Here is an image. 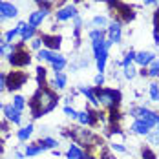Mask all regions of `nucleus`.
Instances as JSON below:
<instances>
[{"label":"nucleus","mask_w":159,"mask_h":159,"mask_svg":"<svg viewBox=\"0 0 159 159\" xmlns=\"http://www.w3.org/2000/svg\"><path fill=\"white\" fill-rule=\"evenodd\" d=\"M59 99L57 95L48 90V88H39V92L33 95L31 102H30V108H31V113L33 117H42L44 113L51 111L55 106H57Z\"/></svg>","instance_id":"obj_1"},{"label":"nucleus","mask_w":159,"mask_h":159,"mask_svg":"<svg viewBox=\"0 0 159 159\" xmlns=\"http://www.w3.org/2000/svg\"><path fill=\"white\" fill-rule=\"evenodd\" d=\"M95 95H97L99 104H102V106H106V108H113V106H117V102H119V93H117L115 90H101V88H97Z\"/></svg>","instance_id":"obj_2"},{"label":"nucleus","mask_w":159,"mask_h":159,"mask_svg":"<svg viewBox=\"0 0 159 159\" xmlns=\"http://www.w3.org/2000/svg\"><path fill=\"white\" fill-rule=\"evenodd\" d=\"M26 80H28V75H26L24 71H11V73L7 75V80H6V88H7L9 92L18 90V88L24 86Z\"/></svg>","instance_id":"obj_3"},{"label":"nucleus","mask_w":159,"mask_h":159,"mask_svg":"<svg viewBox=\"0 0 159 159\" xmlns=\"http://www.w3.org/2000/svg\"><path fill=\"white\" fill-rule=\"evenodd\" d=\"M30 61H31V57L26 53V51H22V42L18 44V48L11 53V57H9V62L13 64V66H26V64H30Z\"/></svg>","instance_id":"obj_4"},{"label":"nucleus","mask_w":159,"mask_h":159,"mask_svg":"<svg viewBox=\"0 0 159 159\" xmlns=\"http://www.w3.org/2000/svg\"><path fill=\"white\" fill-rule=\"evenodd\" d=\"M49 15V7H46V6H40V9L39 11H35V13H31L30 15V18H28V24L31 26V28H39L40 24H42V20L46 18V16Z\"/></svg>","instance_id":"obj_5"},{"label":"nucleus","mask_w":159,"mask_h":159,"mask_svg":"<svg viewBox=\"0 0 159 159\" xmlns=\"http://www.w3.org/2000/svg\"><path fill=\"white\" fill-rule=\"evenodd\" d=\"M55 16H57V20H59V22L70 20V18H75V16H77V7H75L73 4H68L66 7L59 9V11L55 13Z\"/></svg>","instance_id":"obj_6"},{"label":"nucleus","mask_w":159,"mask_h":159,"mask_svg":"<svg viewBox=\"0 0 159 159\" xmlns=\"http://www.w3.org/2000/svg\"><path fill=\"white\" fill-rule=\"evenodd\" d=\"M108 40L111 44H119L121 42V22H111L108 28Z\"/></svg>","instance_id":"obj_7"},{"label":"nucleus","mask_w":159,"mask_h":159,"mask_svg":"<svg viewBox=\"0 0 159 159\" xmlns=\"http://www.w3.org/2000/svg\"><path fill=\"white\" fill-rule=\"evenodd\" d=\"M4 115H6V119H7L9 123L20 125V111L16 110L13 104H6V106H4Z\"/></svg>","instance_id":"obj_8"},{"label":"nucleus","mask_w":159,"mask_h":159,"mask_svg":"<svg viewBox=\"0 0 159 159\" xmlns=\"http://www.w3.org/2000/svg\"><path fill=\"white\" fill-rule=\"evenodd\" d=\"M130 130L134 134H139V135H148L150 134V125L146 121H143V119H135L134 125L130 126Z\"/></svg>","instance_id":"obj_9"},{"label":"nucleus","mask_w":159,"mask_h":159,"mask_svg":"<svg viewBox=\"0 0 159 159\" xmlns=\"http://www.w3.org/2000/svg\"><path fill=\"white\" fill-rule=\"evenodd\" d=\"M0 15L4 16L6 20H7V18H15V16L18 15V9H16V6L9 4V2H2V4H0Z\"/></svg>","instance_id":"obj_10"},{"label":"nucleus","mask_w":159,"mask_h":159,"mask_svg":"<svg viewBox=\"0 0 159 159\" xmlns=\"http://www.w3.org/2000/svg\"><path fill=\"white\" fill-rule=\"evenodd\" d=\"M42 44L46 46V49H59L61 46V37L57 35H42Z\"/></svg>","instance_id":"obj_11"},{"label":"nucleus","mask_w":159,"mask_h":159,"mask_svg":"<svg viewBox=\"0 0 159 159\" xmlns=\"http://www.w3.org/2000/svg\"><path fill=\"white\" fill-rule=\"evenodd\" d=\"M156 59V55L152 53V51H139V53H135V62L139 64V66H150V62Z\"/></svg>","instance_id":"obj_12"},{"label":"nucleus","mask_w":159,"mask_h":159,"mask_svg":"<svg viewBox=\"0 0 159 159\" xmlns=\"http://www.w3.org/2000/svg\"><path fill=\"white\" fill-rule=\"evenodd\" d=\"M77 121H79L80 125H93L95 123V117H93L92 111L84 110V111H79L77 113Z\"/></svg>","instance_id":"obj_13"},{"label":"nucleus","mask_w":159,"mask_h":159,"mask_svg":"<svg viewBox=\"0 0 159 159\" xmlns=\"http://www.w3.org/2000/svg\"><path fill=\"white\" fill-rule=\"evenodd\" d=\"M66 82H68V79H66V75L62 71H55V80L51 82V88L62 90V88H66Z\"/></svg>","instance_id":"obj_14"},{"label":"nucleus","mask_w":159,"mask_h":159,"mask_svg":"<svg viewBox=\"0 0 159 159\" xmlns=\"http://www.w3.org/2000/svg\"><path fill=\"white\" fill-rule=\"evenodd\" d=\"M37 57H39V61H46V62H53V61H55V57H57V53H53V51H51V49H39V51H37Z\"/></svg>","instance_id":"obj_15"},{"label":"nucleus","mask_w":159,"mask_h":159,"mask_svg":"<svg viewBox=\"0 0 159 159\" xmlns=\"http://www.w3.org/2000/svg\"><path fill=\"white\" fill-rule=\"evenodd\" d=\"M20 39H22V42H26V40H33V39H35V28H31V26L26 22V26H24L22 31H20Z\"/></svg>","instance_id":"obj_16"},{"label":"nucleus","mask_w":159,"mask_h":159,"mask_svg":"<svg viewBox=\"0 0 159 159\" xmlns=\"http://www.w3.org/2000/svg\"><path fill=\"white\" fill-rule=\"evenodd\" d=\"M79 92L80 93H84V95L88 97V101L92 102V104H99V101H97V95L95 92L90 88V86H79Z\"/></svg>","instance_id":"obj_17"},{"label":"nucleus","mask_w":159,"mask_h":159,"mask_svg":"<svg viewBox=\"0 0 159 159\" xmlns=\"http://www.w3.org/2000/svg\"><path fill=\"white\" fill-rule=\"evenodd\" d=\"M31 134H33V125H28V126H24V128L18 130L16 137H18V141H28V139L31 137Z\"/></svg>","instance_id":"obj_18"},{"label":"nucleus","mask_w":159,"mask_h":159,"mask_svg":"<svg viewBox=\"0 0 159 159\" xmlns=\"http://www.w3.org/2000/svg\"><path fill=\"white\" fill-rule=\"evenodd\" d=\"M51 66H53V71H62L64 68H66V57L61 55V53H57V57L51 62Z\"/></svg>","instance_id":"obj_19"},{"label":"nucleus","mask_w":159,"mask_h":159,"mask_svg":"<svg viewBox=\"0 0 159 159\" xmlns=\"http://www.w3.org/2000/svg\"><path fill=\"white\" fill-rule=\"evenodd\" d=\"M82 150H80L77 144H71L70 148H68V154H66V157L68 159H82Z\"/></svg>","instance_id":"obj_20"},{"label":"nucleus","mask_w":159,"mask_h":159,"mask_svg":"<svg viewBox=\"0 0 159 159\" xmlns=\"http://www.w3.org/2000/svg\"><path fill=\"white\" fill-rule=\"evenodd\" d=\"M16 48H18V44L13 46V44H7V42H2V44H0V55H2V57H11V53H13Z\"/></svg>","instance_id":"obj_21"},{"label":"nucleus","mask_w":159,"mask_h":159,"mask_svg":"<svg viewBox=\"0 0 159 159\" xmlns=\"http://www.w3.org/2000/svg\"><path fill=\"white\" fill-rule=\"evenodd\" d=\"M39 146H40V148H42V150H48V148H55V146H57V141H55V139H51V137H46V139H42V141H39Z\"/></svg>","instance_id":"obj_22"},{"label":"nucleus","mask_w":159,"mask_h":159,"mask_svg":"<svg viewBox=\"0 0 159 159\" xmlns=\"http://www.w3.org/2000/svg\"><path fill=\"white\" fill-rule=\"evenodd\" d=\"M148 75H150V77H159V59H154V61L150 62Z\"/></svg>","instance_id":"obj_23"},{"label":"nucleus","mask_w":159,"mask_h":159,"mask_svg":"<svg viewBox=\"0 0 159 159\" xmlns=\"http://www.w3.org/2000/svg\"><path fill=\"white\" fill-rule=\"evenodd\" d=\"M13 106H15L18 111H22L24 110V106H26V99H24L22 95H15L13 97Z\"/></svg>","instance_id":"obj_24"},{"label":"nucleus","mask_w":159,"mask_h":159,"mask_svg":"<svg viewBox=\"0 0 159 159\" xmlns=\"http://www.w3.org/2000/svg\"><path fill=\"white\" fill-rule=\"evenodd\" d=\"M40 152H44L40 146H35V144H28V146H26V156H28V157H33V156H37V154H40Z\"/></svg>","instance_id":"obj_25"},{"label":"nucleus","mask_w":159,"mask_h":159,"mask_svg":"<svg viewBox=\"0 0 159 159\" xmlns=\"http://www.w3.org/2000/svg\"><path fill=\"white\" fill-rule=\"evenodd\" d=\"M150 99L154 102H159V84H156V82L150 84Z\"/></svg>","instance_id":"obj_26"},{"label":"nucleus","mask_w":159,"mask_h":159,"mask_svg":"<svg viewBox=\"0 0 159 159\" xmlns=\"http://www.w3.org/2000/svg\"><path fill=\"white\" fill-rule=\"evenodd\" d=\"M123 70H125V77L126 79H134L135 75H137V71H135V68L130 64V66H123Z\"/></svg>","instance_id":"obj_27"},{"label":"nucleus","mask_w":159,"mask_h":159,"mask_svg":"<svg viewBox=\"0 0 159 159\" xmlns=\"http://www.w3.org/2000/svg\"><path fill=\"white\" fill-rule=\"evenodd\" d=\"M90 39L92 40H104V31L102 30H92L90 31Z\"/></svg>","instance_id":"obj_28"},{"label":"nucleus","mask_w":159,"mask_h":159,"mask_svg":"<svg viewBox=\"0 0 159 159\" xmlns=\"http://www.w3.org/2000/svg\"><path fill=\"white\" fill-rule=\"evenodd\" d=\"M108 24V20H106V16H101V15H97V16H93V20H92V26H106Z\"/></svg>","instance_id":"obj_29"},{"label":"nucleus","mask_w":159,"mask_h":159,"mask_svg":"<svg viewBox=\"0 0 159 159\" xmlns=\"http://www.w3.org/2000/svg\"><path fill=\"white\" fill-rule=\"evenodd\" d=\"M134 61H135V51L130 49V51L126 53V57H125V61H123V66H130Z\"/></svg>","instance_id":"obj_30"},{"label":"nucleus","mask_w":159,"mask_h":159,"mask_svg":"<svg viewBox=\"0 0 159 159\" xmlns=\"http://www.w3.org/2000/svg\"><path fill=\"white\" fill-rule=\"evenodd\" d=\"M148 143L150 144H159V130H156L154 134H148Z\"/></svg>","instance_id":"obj_31"},{"label":"nucleus","mask_w":159,"mask_h":159,"mask_svg":"<svg viewBox=\"0 0 159 159\" xmlns=\"http://www.w3.org/2000/svg\"><path fill=\"white\" fill-rule=\"evenodd\" d=\"M64 113H66L68 117H71V119H77V113H79V111L73 110L71 106H64Z\"/></svg>","instance_id":"obj_32"},{"label":"nucleus","mask_w":159,"mask_h":159,"mask_svg":"<svg viewBox=\"0 0 159 159\" xmlns=\"http://www.w3.org/2000/svg\"><path fill=\"white\" fill-rule=\"evenodd\" d=\"M40 46H42V37H40V39H39V37H35V39L31 40V48L39 51V49H40Z\"/></svg>","instance_id":"obj_33"},{"label":"nucleus","mask_w":159,"mask_h":159,"mask_svg":"<svg viewBox=\"0 0 159 159\" xmlns=\"http://www.w3.org/2000/svg\"><path fill=\"white\" fill-rule=\"evenodd\" d=\"M111 150H115V152H121V154H125V152H126V148H125L121 143H111Z\"/></svg>","instance_id":"obj_34"},{"label":"nucleus","mask_w":159,"mask_h":159,"mask_svg":"<svg viewBox=\"0 0 159 159\" xmlns=\"http://www.w3.org/2000/svg\"><path fill=\"white\" fill-rule=\"evenodd\" d=\"M143 157L144 159H156V154L150 148H143Z\"/></svg>","instance_id":"obj_35"},{"label":"nucleus","mask_w":159,"mask_h":159,"mask_svg":"<svg viewBox=\"0 0 159 159\" xmlns=\"http://www.w3.org/2000/svg\"><path fill=\"white\" fill-rule=\"evenodd\" d=\"M102 84H104V75H102V73H99V75L95 77V86H97V88H101Z\"/></svg>","instance_id":"obj_36"},{"label":"nucleus","mask_w":159,"mask_h":159,"mask_svg":"<svg viewBox=\"0 0 159 159\" xmlns=\"http://www.w3.org/2000/svg\"><path fill=\"white\" fill-rule=\"evenodd\" d=\"M6 80H7V75H4V73L0 71V92L6 88Z\"/></svg>","instance_id":"obj_37"},{"label":"nucleus","mask_w":159,"mask_h":159,"mask_svg":"<svg viewBox=\"0 0 159 159\" xmlns=\"http://www.w3.org/2000/svg\"><path fill=\"white\" fill-rule=\"evenodd\" d=\"M144 4H146V6H150V4H156V2H159V0H143Z\"/></svg>","instance_id":"obj_38"},{"label":"nucleus","mask_w":159,"mask_h":159,"mask_svg":"<svg viewBox=\"0 0 159 159\" xmlns=\"http://www.w3.org/2000/svg\"><path fill=\"white\" fill-rule=\"evenodd\" d=\"M15 156H16V159H24V154H20V152H16Z\"/></svg>","instance_id":"obj_39"},{"label":"nucleus","mask_w":159,"mask_h":159,"mask_svg":"<svg viewBox=\"0 0 159 159\" xmlns=\"http://www.w3.org/2000/svg\"><path fill=\"white\" fill-rule=\"evenodd\" d=\"M82 159H95V157H92V156H82Z\"/></svg>","instance_id":"obj_40"},{"label":"nucleus","mask_w":159,"mask_h":159,"mask_svg":"<svg viewBox=\"0 0 159 159\" xmlns=\"http://www.w3.org/2000/svg\"><path fill=\"white\" fill-rule=\"evenodd\" d=\"M0 108H2V102H0Z\"/></svg>","instance_id":"obj_41"},{"label":"nucleus","mask_w":159,"mask_h":159,"mask_svg":"<svg viewBox=\"0 0 159 159\" xmlns=\"http://www.w3.org/2000/svg\"><path fill=\"white\" fill-rule=\"evenodd\" d=\"M0 4H2V0H0Z\"/></svg>","instance_id":"obj_42"}]
</instances>
